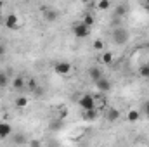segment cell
<instances>
[{
    "label": "cell",
    "mask_w": 149,
    "mask_h": 147,
    "mask_svg": "<svg viewBox=\"0 0 149 147\" xmlns=\"http://www.w3.org/2000/svg\"><path fill=\"white\" fill-rule=\"evenodd\" d=\"M128 38H130V33L125 28H114V31H113V42L116 45H125L128 42Z\"/></svg>",
    "instance_id": "6da1fadb"
},
{
    "label": "cell",
    "mask_w": 149,
    "mask_h": 147,
    "mask_svg": "<svg viewBox=\"0 0 149 147\" xmlns=\"http://www.w3.org/2000/svg\"><path fill=\"white\" fill-rule=\"evenodd\" d=\"M78 106L81 107V111H92V109H95V99H94V95H88V94L81 95V97L78 99Z\"/></svg>",
    "instance_id": "7a4b0ae2"
},
{
    "label": "cell",
    "mask_w": 149,
    "mask_h": 147,
    "mask_svg": "<svg viewBox=\"0 0 149 147\" xmlns=\"http://www.w3.org/2000/svg\"><path fill=\"white\" fill-rule=\"evenodd\" d=\"M73 35L76 38H87L90 35V28L85 26L81 21H80V23H74L73 24Z\"/></svg>",
    "instance_id": "3957f363"
},
{
    "label": "cell",
    "mask_w": 149,
    "mask_h": 147,
    "mask_svg": "<svg viewBox=\"0 0 149 147\" xmlns=\"http://www.w3.org/2000/svg\"><path fill=\"white\" fill-rule=\"evenodd\" d=\"M54 71L57 74H61V76H68V74L73 71V66L70 62H66V61H61V62H57L54 66Z\"/></svg>",
    "instance_id": "277c9868"
},
{
    "label": "cell",
    "mask_w": 149,
    "mask_h": 147,
    "mask_svg": "<svg viewBox=\"0 0 149 147\" xmlns=\"http://www.w3.org/2000/svg\"><path fill=\"white\" fill-rule=\"evenodd\" d=\"M5 28H9V30H19V17L16 14H7L5 16Z\"/></svg>",
    "instance_id": "5b68a950"
},
{
    "label": "cell",
    "mask_w": 149,
    "mask_h": 147,
    "mask_svg": "<svg viewBox=\"0 0 149 147\" xmlns=\"http://www.w3.org/2000/svg\"><path fill=\"white\" fill-rule=\"evenodd\" d=\"M10 133H12V126H10L7 121H0V140L9 139Z\"/></svg>",
    "instance_id": "8992f818"
},
{
    "label": "cell",
    "mask_w": 149,
    "mask_h": 147,
    "mask_svg": "<svg viewBox=\"0 0 149 147\" xmlns=\"http://www.w3.org/2000/svg\"><path fill=\"white\" fill-rule=\"evenodd\" d=\"M95 85H97V90H99L102 95H104V94H108V92L111 90V83H109V80H108V78H104V76H102Z\"/></svg>",
    "instance_id": "52a82bcc"
},
{
    "label": "cell",
    "mask_w": 149,
    "mask_h": 147,
    "mask_svg": "<svg viewBox=\"0 0 149 147\" xmlns=\"http://www.w3.org/2000/svg\"><path fill=\"white\" fill-rule=\"evenodd\" d=\"M102 76H104V74H102V69H101L99 66H92V68H88V78H90L92 81L97 83Z\"/></svg>",
    "instance_id": "ba28073f"
},
{
    "label": "cell",
    "mask_w": 149,
    "mask_h": 147,
    "mask_svg": "<svg viewBox=\"0 0 149 147\" xmlns=\"http://www.w3.org/2000/svg\"><path fill=\"white\" fill-rule=\"evenodd\" d=\"M106 118H108V121H109V123H113V121H118V119H120V111L114 109V107L108 109V111H106Z\"/></svg>",
    "instance_id": "9c48e42d"
},
{
    "label": "cell",
    "mask_w": 149,
    "mask_h": 147,
    "mask_svg": "<svg viewBox=\"0 0 149 147\" xmlns=\"http://www.w3.org/2000/svg\"><path fill=\"white\" fill-rule=\"evenodd\" d=\"M10 83H12V88H16V90H19V88H23V87H24V83H26V80H24L23 76H16V78H14V80H12Z\"/></svg>",
    "instance_id": "30bf717a"
},
{
    "label": "cell",
    "mask_w": 149,
    "mask_h": 147,
    "mask_svg": "<svg viewBox=\"0 0 149 147\" xmlns=\"http://www.w3.org/2000/svg\"><path fill=\"white\" fill-rule=\"evenodd\" d=\"M97 114H99V111H97V109L83 111V119H85V121H94V119L97 118Z\"/></svg>",
    "instance_id": "8fae6325"
},
{
    "label": "cell",
    "mask_w": 149,
    "mask_h": 147,
    "mask_svg": "<svg viewBox=\"0 0 149 147\" xmlns=\"http://www.w3.org/2000/svg\"><path fill=\"white\" fill-rule=\"evenodd\" d=\"M101 61H102V64H111L113 62V52L104 50V52L101 54Z\"/></svg>",
    "instance_id": "7c38bea8"
},
{
    "label": "cell",
    "mask_w": 149,
    "mask_h": 147,
    "mask_svg": "<svg viewBox=\"0 0 149 147\" xmlns=\"http://www.w3.org/2000/svg\"><path fill=\"white\" fill-rule=\"evenodd\" d=\"M139 118H141V112H139V111H135V109L128 111V114H127V119H128V121H132V123H135Z\"/></svg>",
    "instance_id": "4fadbf2b"
},
{
    "label": "cell",
    "mask_w": 149,
    "mask_h": 147,
    "mask_svg": "<svg viewBox=\"0 0 149 147\" xmlns=\"http://www.w3.org/2000/svg\"><path fill=\"white\" fill-rule=\"evenodd\" d=\"M94 21H95V19H94V16H92V14H85V16H83V19H81V23H83L85 26H88V28H92V26H94Z\"/></svg>",
    "instance_id": "5bb4252c"
},
{
    "label": "cell",
    "mask_w": 149,
    "mask_h": 147,
    "mask_svg": "<svg viewBox=\"0 0 149 147\" xmlns=\"http://www.w3.org/2000/svg\"><path fill=\"white\" fill-rule=\"evenodd\" d=\"M28 97H17L16 99V106L19 107V109H24V107H28Z\"/></svg>",
    "instance_id": "9a60e30c"
},
{
    "label": "cell",
    "mask_w": 149,
    "mask_h": 147,
    "mask_svg": "<svg viewBox=\"0 0 149 147\" xmlns=\"http://www.w3.org/2000/svg\"><path fill=\"white\" fill-rule=\"evenodd\" d=\"M9 83H10V78L5 73H0V88H5Z\"/></svg>",
    "instance_id": "2e32d148"
},
{
    "label": "cell",
    "mask_w": 149,
    "mask_h": 147,
    "mask_svg": "<svg viewBox=\"0 0 149 147\" xmlns=\"http://www.w3.org/2000/svg\"><path fill=\"white\" fill-rule=\"evenodd\" d=\"M114 14H116V16H120V17H121V16H125V14H127V7H125L123 3L116 5V7H114Z\"/></svg>",
    "instance_id": "e0dca14e"
},
{
    "label": "cell",
    "mask_w": 149,
    "mask_h": 147,
    "mask_svg": "<svg viewBox=\"0 0 149 147\" xmlns=\"http://www.w3.org/2000/svg\"><path fill=\"white\" fill-rule=\"evenodd\" d=\"M109 7H111V2H109V0H101V2L97 3V9H99V10H108Z\"/></svg>",
    "instance_id": "ac0fdd59"
},
{
    "label": "cell",
    "mask_w": 149,
    "mask_h": 147,
    "mask_svg": "<svg viewBox=\"0 0 149 147\" xmlns=\"http://www.w3.org/2000/svg\"><path fill=\"white\" fill-rule=\"evenodd\" d=\"M139 73H141L142 78H149V64H142L141 69H139Z\"/></svg>",
    "instance_id": "d6986e66"
},
{
    "label": "cell",
    "mask_w": 149,
    "mask_h": 147,
    "mask_svg": "<svg viewBox=\"0 0 149 147\" xmlns=\"http://www.w3.org/2000/svg\"><path fill=\"white\" fill-rule=\"evenodd\" d=\"M26 83H28V88H30V90H33V92H35V90L38 88V83H37V80H35V78H31V80H28Z\"/></svg>",
    "instance_id": "ffe728a7"
},
{
    "label": "cell",
    "mask_w": 149,
    "mask_h": 147,
    "mask_svg": "<svg viewBox=\"0 0 149 147\" xmlns=\"http://www.w3.org/2000/svg\"><path fill=\"white\" fill-rule=\"evenodd\" d=\"M94 49L104 52V42H102V40H95V42H94Z\"/></svg>",
    "instance_id": "44dd1931"
},
{
    "label": "cell",
    "mask_w": 149,
    "mask_h": 147,
    "mask_svg": "<svg viewBox=\"0 0 149 147\" xmlns=\"http://www.w3.org/2000/svg\"><path fill=\"white\" fill-rule=\"evenodd\" d=\"M57 17V14L56 12H45V19H49V21H54Z\"/></svg>",
    "instance_id": "7402d4cb"
},
{
    "label": "cell",
    "mask_w": 149,
    "mask_h": 147,
    "mask_svg": "<svg viewBox=\"0 0 149 147\" xmlns=\"http://www.w3.org/2000/svg\"><path fill=\"white\" fill-rule=\"evenodd\" d=\"M14 142H16V144H23V142H24V137H23V135H16Z\"/></svg>",
    "instance_id": "603a6c76"
},
{
    "label": "cell",
    "mask_w": 149,
    "mask_h": 147,
    "mask_svg": "<svg viewBox=\"0 0 149 147\" xmlns=\"http://www.w3.org/2000/svg\"><path fill=\"white\" fill-rule=\"evenodd\" d=\"M30 147H42V144H40L38 140H31V142H30Z\"/></svg>",
    "instance_id": "cb8c5ba5"
},
{
    "label": "cell",
    "mask_w": 149,
    "mask_h": 147,
    "mask_svg": "<svg viewBox=\"0 0 149 147\" xmlns=\"http://www.w3.org/2000/svg\"><path fill=\"white\" fill-rule=\"evenodd\" d=\"M142 111H144V114H148V116H149V101L146 102V104H144V107H142Z\"/></svg>",
    "instance_id": "d4e9b609"
},
{
    "label": "cell",
    "mask_w": 149,
    "mask_h": 147,
    "mask_svg": "<svg viewBox=\"0 0 149 147\" xmlns=\"http://www.w3.org/2000/svg\"><path fill=\"white\" fill-rule=\"evenodd\" d=\"M3 55H5V47H3V45H0V59H2Z\"/></svg>",
    "instance_id": "484cf974"
},
{
    "label": "cell",
    "mask_w": 149,
    "mask_h": 147,
    "mask_svg": "<svg viewBox=\"0 0 149 147\" xmlns=\"http://www.w3.org/2000/svg\"><path fill=\"white\" fill-rule=\"evenodd\" d=\"M68 116V109H63V112H59V118H66Z\"/></svg>",
    "instance_id": "4316f807"
},
{
    "label": "cell",
    "mask_w": 149,
    "mask_h": 147,
    "mask_svg": "<svg viewBox=\"0 0 149 147\" xmlns=\"http://www.w3.org/2000/svg\"><path fill=\"white\" fill-rule=\"evenodd\" d=\"M142 5H144V7H146V9H148V12H149V0H146V2H144V3H142Z\"/></svg>",
    "instance_id": "83f0119b"
},
{
    "label": "cell",
    "mask_w": 149,
    "mask_h": 147,
    "mask_svg": "<svg viewBox=\"0 0 149 147\" xmlns=\"http://www.w3.org/2000/svg\"><path fill=\"white\" fill-rule=\"evenodd\" d=\"M2 7H3V3H2V2H0V9H2Z\"/></svg>",
    "instance_id": "f1b7e54d"
}]
</instances>
